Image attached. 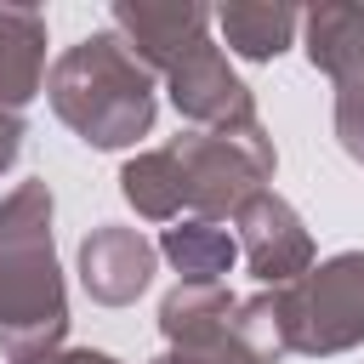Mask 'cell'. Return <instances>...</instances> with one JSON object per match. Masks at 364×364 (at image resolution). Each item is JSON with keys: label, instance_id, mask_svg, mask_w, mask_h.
<instances>
[{"label": "cell", "instance_id": "obj_17", "mask_svg": "<svg viewBox=\"0 0 364 364\" xmlns=\"http://www.w3.org/2000/svg\"><path fill=\"white\" fill-rule=\"evenodd\" d=\"M28 364H119V358H114V353H102V347H57V353L28 358Z\"/></svg>", "mask_w": 364, "mask_h": 364}, {"label": "cell", "instance_id": "obj_3", "mask_svg": "<svg viewBox=\"0 0 364 364\" xmlns=\"http://www.w3.org/2000/svg\"><path fill=\"white\" fill-rule=\"evenodd\" d=\"M165 148L182 171V193L199 222L239 216V205H250L279 171V154L262 119H245L228 131H182Z\"/></svg>", "mask_w": 364, "mask_h": 364}, {"label": "cell", "instance_id": "obj_1", "mask_svg": "<svg viewBox=\"0 0 364 364\" xmlns=\"http://www.w3.org/2000/svg\"><path fill=\"white\" fill-rule=\"evenodd\" d=\"M51 216L57 199L40 176L0 199V353L11 364L46 358L68 341V290Z\"/></svg>", "mask_w": 364, "mask_h": 364}, {"label": "cell", "instance_id": "obj_11", "mask_svg": "<svg viewBox=\"0 0 364 364\" xmlns=\"http://www.w3.org/2000/svg\"><path fill=\"white\" fill-rule=\"evenodd\" d=\"M216 28L228 40L233 57L245 63H273L296 46V28H301V11L284 6V0H233V6H216Z\"/></svg>", "mask_w": 364, "mask_h": 364}, {"label": "cell", "instance_id": "obj_14", "mask_svg": "<svg viewBox=\"0 0 364 364\" xmlns=\"http://www.w3.org/2000/svg\"><path fill=\"white\" fill-rule=\"evenodd\" d=\"M119 193L136 216L148 222H176L188 210V193H182V171L171 159V148H142L119 165Z\"/></svg>", "mask_w": 364, "mask_h": 364}, {"label": "cell", "instance_id": "obj_12", "mask_svg": "<svg viewBox=\"0 0 364 364\" xmlns=\"http://www.w3.org/2000/svg\"><path fill=\"white\" fill-rule=\"evenodd\" d=\"M233 307L239 296H228V284H182L165 290L159 301V336L165 347H193V341H210L233 324Z\"/></svg>", "mask_w": 364, "mask_h": 364}, {"label": "cell", "instance_id": "obj_13", "mask_svg": "<svg viewBox=\"0 0 364 364\" xmlns=\"http://www.w3.org/2000/svg\"><path fill=\"white\" fill-rule=\"evenodd\" d=\"M159 256L182 273V284H222V273L239 262V239H233L222 222H199V216H188V222L165 228Z\"/></svg>", "mask_w": 364, "mask_h": 364}, {"label": "cell", "instance_id": "obj_5", "mask_svg": "<svg viewBox=\"0 0 364 364\" xmlns=\"http://www.w3.org/2000/svg\"><path fill=\"white\" fill-rule=\"evenodd\" d=\"M301 40L307 63L336 85V142L364 165V6L318 0L301 11Z\"/></svg>", "mask_w": 364, "mask_h": 364}, {"label": "cell", "instance_id": "obj_16", "mask_svg": "<svg viewBox=\"0 0 364 364\" xmlns=\"http://www.w3.org/2000/svg\"><path fill=\"white\" fill-rule=\"evenodd\" d=\"M23 136H28L23 114H6V108H0V176L17 165V154H23Z\"/></svg>", "mask_w": 364, "mask_h": 364}, {"label": "cell", "instance_id": "obj_10", "mask_svg": "<svg viewBox=\"0 0 364 364\" xmlns=\"http://www.w3.org/2000/svg\"><path fill=\"white\" fill-rule=\"evenodd\" d=\"M46 91V11L0 6V108L23 114Z\"/></svg>", "mask_w": 364, "mask_h": 364}, {"label": "cell", "instance_id": "obj_9", "mask_svg": "<svg viewBox=\"0 0 364 364\" xmlns=\"http://www.w3.org/2000/svg\"><path fill=\"white\" fill-rule=\"evenodd\" d=\"M154 267H159V245L142 228L102 222L80 239V284L102 307H131L154 284Z\"/></svg>", "mask_w": 364, "mask_h": 364}, {"label": "cell", "instance_id": "obj_6", "mask_svg": "<svg viewBox=\"0 0 364 364\" xmlns=\"http://www.w3.org/2000/svg\"><path fill=\"white\" fill-rule=\"evenodd\" d=\"M233 239H239V256L250 262V273L262 279V290H290L296 279H307L318 267V250H313V233L307 222L296 216L290 199H279L273 188H262L250 205H239L233 216Z\"/></svg>", "mask_w": 364, "mask_h": 364}, {"label": "cell", "instance_id": "obj_7", "mask_svg": "<svg viewBox=\"0 0 364 364\" xmlns=\"http://www.w3.org/2000/svg\"><path fill=\"white\" fill-rule=\"evenodd\" d=\"M165 91H171V108L193 125V131H228V125H245L256 119V97L250 85L233 74L228 51L216 40H199L171 74H165Z\"/></svg>", "mask_w": 364, "mask_h": 364}, {"label": "cell", "instance_id": "obj_15", "mask_svg": "<svg viewBox=\"0 0 364 364\" xmlns=\"http://www.w3.org/2000/svg\"><path fill=\"white\" fill-rule=\"evenodd\" d=\"M233 336L262 358V364H279L290 353V318H284V290H256L233 307Z\"/></svg>", "mask_w": 364, "mask_h": 364}, {"label": "cell", "instance_id": "obj_2", "mask_svg": "<svg viewBox=\"0 0 364 364\" xmlns=\"http://www.w3.org/2000/svg\"><path fill=\"white\" fill-rule=\"evenodd\" d=\"M46 97H51V114L85 148H131L136 136L154 131V114H159L154 68L114 28H97L85 40H74L51 63Z\"/></svg>", "mask_w": 364, "mask_h": 364}, {"label": "cell", "instance_id": "obj_8", "mask_svg": "<svg viewBox=\"0 0 364 364\" xmlns=\"http://www.w3.org/2000/svg\"><path fill=\"white\" fill-rule=\"evenodd\" d=\"M108 17H114V34L154 74H171L199 40H210V23H216V11L199 0H114Z\"/></svg>", "mask_w": 364, "mask_h": 364}, {"label": "cell", "instance_id": "obj_4", "mask_svg": "<svg viewBox=\"0 0 364 364\" xmlns=\"http://www.w3.org/2000/svg\"><path fill=\"white\" fill-rule=\"evenodd\" d=\"M290 318V353L301 358H336L364 341V250H341L318 262L307 279L284 290Z\"/></svg>", "mask_w": 364, "mask_h": 364}]
</instances>
